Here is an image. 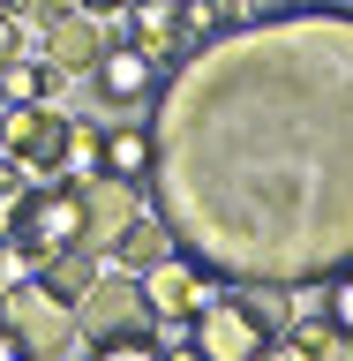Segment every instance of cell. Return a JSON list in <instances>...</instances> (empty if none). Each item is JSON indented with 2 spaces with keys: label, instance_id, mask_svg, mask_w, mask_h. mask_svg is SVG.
<instances>
[{
  "label": "cell",
  "instance_id": "11",
  "mask_svg": "<svg viewBox=\"0 0 353 361\" xmlns=\"http://www.w3.org/2000/svg\"><path fill=\"white\" fill-rule=\"evenodd\" d=\"M151 166H158V135L143 128V121H120V128H98V173H113V180H151Z\"/></svg>",
  "mask_w": 353,
  "mask_h": 361
},
{
  "label": "cell",
  "instance_id": "22",
  "mask_svg": "<svg viewBox=\"0 0 353 361\" xmlns=\"http://www.w3.org/2000/svg\"><path fill=\"white\" fill-rule=\"evenodd\" d=\"M0 361H30V354H23V338L8 331V324H0Z\"/></svg>",
  "mask_w": 353,
  "mask_h": 361
},
{
  "label": "cell",
  "instance_id": "13",
  "mask_svg": "<svg viewBox=\"0 0 353 361\" xmlns=\"http://www.w3.org/2000/svg\"><path fill=\"white\" fill-rule=\"evenodd\" d=\"M128 271H151V264H166L173 256V233H166V219H135L128 233H120V248H113Z\"/></svg>",
  "mask_w": 353,
  "mask_h": 361
},
{
  "label": "cell",
  "instance_id": "7",
  "mask_svg": "<svg viewBox=\"0 0 353 361\" xmlns=\"http://www.w3.org/2000/svg\"><path fill=\"white\" fill-rule=\"evenodd\" d=\"M0 143H8V158H16V166H38V173H61V166H68V121L45 106V98H30V106L8 113Z\"/></svg>",
  "mask_w": 353,
  "mask_h": 361
},
{
  "label": "cell",
  "instance_id": "23",
  "mask_svg": "<svg viewBox=\"0 0 353 361\" xmlns=\"http://www.w3.org/2000/svg\"><path fill=\"white\" fill-rule=\"evenodd\" d=\"M83 8H90V16H98V8H106V16H120V8H128V0H83Z\"/></svg>",
  "mask_w": 353,
  "mask_h": 361
},
{
  "label": "cell",
  "instance_id": "21",
  "mask_svg": "<svg viewBox=\"0 0 353 361\" xmlns=\"http://www.w3.org/2000/svg\"><path fill=\"white\" fill-rule=\"evenodd\" d=\"M16 61V16H0V68Z\"/></svg>",
  "mask_w": 353,
  "mask_h": 361
},
{
  "label": "cell",
  "instance_id": "8",
  "mask_svg": "<svg viewBox=\"0 0 353 361\" xmlns=\"http://www.w3.org/2000/svg\"><path fill=\"white\" fill-rule=\"evenodd\" d=\"M158 68L166 61H151L143 45H128L120 30H113L106 53H98V68H90V83H98L106 106H143V98H158Z\"/></svg>",
  "mask_w": 353,
  "mask_h": 361
},
{
  "label": "cell",
  "instance_id": "1",
  "mask_svg": "<svg viewBox=\"0 0 353 361\" xmlns=\"http://www.w3.org/2000/svg\"><path fill=\"white\" fill-rule=\"evenodd\" d=\"M158 219L233 286H316L353 264V53L309 128H278L271 30H233L166 90Z\"/></svg>",
  "mask_w": 353,
  "mask_h": 361
},
{
  "label": "cell",
  "instance_id": "5",
  "mask_svg": "<svg viewBox=\"0 0 353 361\" xmlns=\"http://www.w3.org/2000/svg\"><path fill=\"white\" fill-rule=\"evenodd\" d=\"M158 316L143 301V279H120V271H98L75 301V338H113V331H151Z\"/></svg>",
  "mask_w": 353,
  "mask_h": 361
},
{
  "label": "cell",
  "instance_id": "24",
  "mask_svg": "<svg viewBox=\"0 0 353 361\" xmlns=\"http://www.w3.org/2000/svg\"><path fill=\"white\" fill-rule=\"evenodd\" d=\"M0 16H8V8H0Z\"/></svg>",
  "mask_w": 353,
  "mask_h": 361
},
{
  "label": "cell",
  "instance_id": "6",
  "mask_svg": "<svg viewBox=\"0 0 353 361\" xmlns=\"http://www.w3.org/2000/svg\"><path fill=\"white\" fill-rule=\"evenodd\" d=\"M75 188H83V248H90V256L120 248V233L143 219V203H135V180H113V173H75Z\"/></svg>",
  "mask_w": 353,
  "mask_h": 361
},
{
  "label": "cell",
  "instance_id": "20",
  "mask_svg": "<svg viewBox=\"0 0 353 361\" xmlns=\"http://www.w3.org/2000/svg\"><path fill=\"white\" fill-rule=\"evenodd\" d=\"M264 361H316V354H309V346H301V338H286V346L271 338V346H264Z\"/></svg>",
  "mask_w": 353,
  "mask_h": 361
},
{
  "label": "cell",
  "instance_id": "2",
  "mask_svg": "<svg viewBox=\"0 0 353 361\" xmlns=\"http://www.w3.org/2000/svg\"><path fill=\"white\" fill-rule=\"evenodd\" d=\"M0 233H8V248H16L30 271H38L45 256H61V248H83V188H75V173H53V180H38V188H23V196L8 203Z\"/></svg>",
  "mask_w": 353,
  "mask_h": 361
},
{
  "label": "cell",
  "instance_id": "14",
  "mask_svg": "<svg viewBox=\"0 0 353 361\" xmlns=\"http://www.w3.org/2000/svg\"><path fill=\"white\" fill-rule=\"evenodd\" d=\"M90 361H173V346L158 331H113V338H90Z\"/></svg>",
  "mask_w": 353,
  "mask_h": 361
},
{
  "label": "cell",
  "instance_id": "12",
  "mask_svg": "<svg viewBox=\"0 0 353 361\" xmlns=\"http://www.w3.org/2000/svg\"><path fill=\"white\" fill-rule=\"evenodd\" d=\"M90 279H98V256H90V248H61V256H45V264H38V286H45V293H61L68 309L83 301Z\"/></svg>",
  "mask_w": 353,
  "mask_h": 361
},
{
  "label": "cell",
  "instance_id": "19",
  "mask_svg": "<svg viewBox=\"0 0 353 361\" xmlns=\"http://www.w3.org/2000/svg\"><path fill=\"white\" fill-rule=\"evenodd\" d=\"M75 8H83V0H30V16H38V23H61V16H75Z\"/></svg>",
  "mask_w": 353,
  "mask_h": 361
},
{
  "label": "cell",
  "instance_id": "10",
  "mask_svg": "<svg viewBox=\"0 0 353 361\" xmlns=\"http://www.w3.org/2000/svg\"><path fill=\"white\" fill-rule=\"evenodd\" d=\"M143 279V301H151V316H166V324H188V316L211 301L203 293V264H180V256H166V264L135 271Z\"/></svg>",
  "mask_w": 353,
  "mask_h": 361
},
{
  "label": "cell",
  "instance_id": "9",
  "mask_svg": "<svg viewBox=\"0 0 353 361\" xmlns=\"http://www.w3.org/2000/svg\"><path fill=\"white\" fill-rule=\"evenodd\" d=\"M106 23L90 16V8H75V16H61V23H45V68L53 75H90L98 68V53H106Z\"/></svg>",
  "mask_w": 353,
  "mask_h": 361
},
{
  "label": "cell",
  "instance_id": "16",
  "mask_svg": "<svg viewBox=\"0 0 353 361\" xmlns=\"http://www.w3.org/2000/svg\"><path fill=\"white\" fill-rule=\"evenodd\" d=\"M323 324H331L338 338H353V264L338 271V286H331V301H323Z\"/></svg>",
  "mask_w": 353,
  "mask_h": 361
},
{
  "label": "cell",
  "instance_id": "18",
  "mask_svg": "<svg viewBox=\"0 0 353 361\" xmlns=\"http://www.w3.org/2000/svg\"><path fill=\"white\" fill-rule=\"evenodd\" d=\"M16 196H23V166L0 151V219H8V203H16Z\"/></svg>",
  "mask_w": 353,
  "mask_h": 361
},
{
  "label": "cell",
  "instance_id": "3",
  "mask_svg": "<svg viewBox=\"0 0 353 361\" xmlns=\"http://www.w3.org/2000/svg\"><path fill=\"white\" fill-rule=\"evenodd\" d=\"M180 331H188V361H264L271 316L256 301H241V293H211Z\"/></svg>",
  "mask_w": 353,
  "mask_h": 361
},
{
  "label": "cell",
  "instance_id": "15",
  "mask_svg": "<svg viewBox=\"0 0 353 361\" xmlns=\"http://www.w3.org/2000/svg\"><path fill=\"white\" fill-rule=\"evenodd\" d=\"M0 83H8V98H16V106H30V98H45V90L61 83V75H53V68H30V61L16 53V61L0 68Z\"/></svg>",
  "mask_w": 353,
  "mask_h": 361
},
{
  "label": "cell",
  "instance_id": "17",
  "mask_svg": "<svg viewBox=\"0 0 353 361\" xmlns=\"http://www.w3.org/2000/svg\"><path fill=\"white\" fill-rule=\"evenodd\" d=\"M286 8H301V0H233V23H264V16H286Z\"/></svg>",
  "mask_w": 353,
  "mask_h": 361
},
{
  "label": "cell",
  "instance_id": "4",
  "mask_svg": "<svg viewBox=\"0 0 353 361\" xmlns=\"http://www.w3.org/2000/svg\"><path fill=\"white\" fill-rule=\"evenodd\" d=\"M0 324L23 338V354H30V361H61L68 346H75V309H68L61 293H45L38 279L0 286Z\"/></svg>",
  "mask_w": 353,
  "mask_h": 361
},
{
  "label": "cell",
  "instance_id": "25",
  "mask_svg": "<svg viewBox=\"0 0 353 361\" xmlns=\"http://www.w3.org/2000/svg\"><path fill=\"white\" fill-rule=\"evenodd\" d=\"M0 248H8V241H0Z\"/></svg>",
  "mask_w": 353,
  "mask_h": 361
}]
</instances>
